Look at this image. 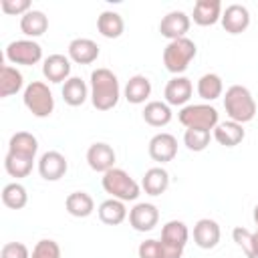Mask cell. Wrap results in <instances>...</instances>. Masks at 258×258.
<instances>
[{"instance_id":"cell-36","label":"cell","mask_w":258,"mask_h":258,"mask_svg":"<svg viewBox=\"0 0 258 258\" xmlns=\"http://www.w3.org/2000/svg\"><path fill=\"white\" fill-rule=\"evenodd\" d=\"M183 143L189 151H204L210 145V131H206V129H185Z\"/></svg>"},{"instance_id":"cell-27","label":"cell","mask_w":258,"mask_h":258,"mask_svg":"<svg viewBox=\"0 0 258 258\" xmlns=\"http://www.w3.org/2000/svg\"><path fill=\"white\" fill-rule=\"evenodd\" d=\"M151 95V83L143 75H133L125 85V99L133 105L145 103V99Z\"/></svg>"},{"instance_id":"cell-40","label":"cell","mask_w":258,"mask_h":258,"mask_svg":"<svg viewBox=\"0 0 258 258\" xmlns=\"http://www.w3.org/2000/svg\"><path fill=\"white\" fill-rule=\"evenodd\" d=\"M254 222H256V226H258V204H256V208H254Z\"/></svg>"},{"instance_id":"cell-24","label":"cell","mask_w":258,"mask_h":258,"mask_svg":"<svg viewBox=\"0 0 258 258\" xmlns=\"http://www.w3.org/2000/svg\"><path fill=\"white\" fill-rule=\"evenodd\" d=\"M64 208L75 218H87L95 210V202L87 191H73L64 200Z\"/></svg>"},{"instance_id":"cell-21","label":"cell","mask_w":258,"mask_h":258,"mask_svg":"<svg viewBox=\"0 0 258 258\" xmlns=\"http://www.w3.org/2000/svg\"><path fill=\"white\" fill-rule=\"evenodd\" d=\"M246 131L236 121H222L214 127V139L224 147H236L244 139Z\"/></svg>"},{"instance_id":"cell-10","label":"cell","mask_w":258,"mask_h":258,"mask_svg":"<svg viewBox=\"0 0 258 258\" xmlns=\"http://www.w3.org/2000/svg\"><path fill=\"white\" fill-rule=\"evenodd\" d=\"M187 30H189V16L183 10H171L159 22V32L161 36L169 38V42L183 38Z\"/></svg>"},{"instance_id":"cell-9","label":"cell","mask_w":258,"mask_h":258,"mask_svg":"<svg viewBox=\"0 0 258 258\" xmlns=\"http://www.w3.org/2000/svg\"><path fill=\"white\" fill-rule=\"evenodd\" d=\"M69 169L67 157L58 151H44L38 159V173L46 181H56L60 179Z\"/></svg>"},{"instance_id":"cell-20","label":"cell","mask_w":258,"mask_h":258,"mask_svg":"<svg viewBox=\"0 0 258 258\" xmlns=\"http://www.w3.org/2000/svg\"><path fill=\"white\" fill-rule=\"evenodd\" d=\"M222 18L220 0H198L194 4V22L200 26H212Z\"/></svg>"},{"instance_id":"cell-38","label":"cell","mask_w":258,"mask_h":258,"mask_svg":"<svg viewBox=\"0 0 258 258\" xmlns=\"http://www.w3.org/2000/svg\"><path fill=\"white\" fill-rule=\"evenodd\" d=\"M0 258H30V252L22 242H8L2 246Z\"/></svg>"},{"instance_id":"cell-23","label":"cell","mask_w":258,"mask_h":258,"mask_svg":"<svg viewBox=\"0 0 258 258\" xmlns=\"http://www.w3.org/2000/svg\"><path fill=\"white\" fill-rule=\"evenodd\" d=\"M99 220L107 226H119L125 218H127V208H125V202L121 200H115V198H109L105 200L101 206H99Z\"/></svg>"},{"instance_id":"cell-31","label":"cell","mask_w":258,"mask_h":258,"mask_svg":"<svg viewBox=\"0 0 258 258\" xmlns=\"http://www.w3.org/2000/svg\"><path fill=\"white\" fill-rule=\"evenodd\" d=\"M22 83H24L22 73L10 64H4L0 71V97L16 95L22 89Z\"/></svg>"},{"instance_id":"cell-18","label":"cell","mask_w":258,"mask_h":258,"mask_svg":"<svg viewBox=\"0 0 258 258\" xmlns=\"http://www.w3.org/2000/svg\"><path fill=\"white\" fill-rule=\"evenodd\" d=\"M38 151V141L28 131H16L8 141V153L24 159H34Z\"/></svg>"},{"instance_id":"cell-33","label":"cell","mask_w":258,"mask_h":258,"mask_svg":"<svg viewBox=\"0 0 258 258\" xmlns=\"http://www.w3.org/2000/svg\"><path fill=\"white\" fill-rule=\"evenodd\" d=\"M28 202V194H26V187L18 181H12V183H6L4 189H2V204L10 210H22Z\"/></svg>"},{"instance_id":"cell-12","label":"cell","mask_w":258,"mask_h":258,"mask_svg":"<svg viewBox=\"0 0 258 258\" xmlns=\"http://www.w3.org/2000/svg\"><path fill=\"white\" fill-rule=\"evenodd\" d=\"M157 220H159V212L153 204H135L131 210H129V224L133 230L137 232H149L157 226Z\"/></svg>"},{"instance_id":"cell-2","label":"cell","mask_w":258,"mask_h":258,"mask_svg":"<svg viewBox=\"0 0 258 258\" xmlns=\"http://www.w3.org/2000/svg\"><path fill=\"white\" fill-rule=\"evenodd\" d=\"M224 109L230 117V121L236 123H248L256 115V101L252 93L242 85H232L224 95Z\"/></svg>"},{"instance_id":"cell-30","label":"cell","mask_w":258,"mask_h":258,"mask_svg":"<svg viewBox=\"0 0 258 258\" xmlns=\"http://www.w3.org/2000/svg\"><path fill=\"white\" fill-rule=\"evenodd\" d=\"M143 119L151 127H165L171 121V109L163 101H149L143 109Z\"/></svg>"},{"instance_id":"cell-29","label":"cell","mask_w":258,"mask_h":258,"mask_svg":"<svg viewBox=\"0 0 258 258\" xmlns=\"http://www.w3.org/2000/svg\"><path fill=\"white\" fill-rule=\"evenodd\" d=\"M187 238H189L187 226H185L183 222H179V220H169V222L161 228V242H165V244H169V246L185 248Z\"/></svg>"},{"instance_id":"cell-4","label":"cell","mask_w":258,"mask_h":258,"mask_svg":"<svg viewBox=\"0 0 258 258\" xmlns=\"http://www.w3.org/2000/svg\"><path fill=\"white\" fill-rule=\"evenodd\" d=\"M196 52H198V48H196L194 40H189L185 36L177 38V40H171L163 48V64H165V69L169 73L179 77V73H183L189 67V62L194 60Z\"/></svg>"},{"instance_id":"cell-17","label":"cell","mask_w":258,"mask_h":258,"mask_svg":"<svg viewBox=\"0 0 258 258\" xmlns=\"http://www.w3.org/2000/svg\"><path fill=\"white\" fill-rule=\"evenodd\" d=\"M99 56V44L91 38H75L69 42V58L77 64H91Z\"/></svg>"},{"instance_id":"cell-19","label":"cell","mask_w":258,"mask_h":258,"mask_svg":"<svg viewBox=\"0 0 258 258\" xmlns=\"http://www.w3.org/2000/svg\"><path fill=\"white\" fill-rule=\"evenodd\" d=\"M139 258H181L183 248L169 246L161 240H145L137 248Z\"/></svg>"},{"instance_id":"cell-37","label":"cell","mask_w":258,"mask_h":258,"mask_svg":"<svg viewBox=\"0 0 258 258\" xmlns=\"http://www.w3.org/2000/svg\"><path fill=\"white\" fill-rule=\"evenodd\" d=\"M30 258H60V246L54 240H38L36 246L32 248Z\"/></svg>"},{"instance_id":"cell-5","label":"cell","mask_w":258,"mask_h":258,"mask_svg":"<svg viewBox=\"0 0 258 258\" xmlns=\"http://www.w3.org/2000/svg\"><path fill=\"white\" fill-rule=\"evenodd\" d=\"M177 119L185 129H206V131H212L220 123L218 109L204 103L181 107V111L177 113Z\"/></svg>"},{"instance_id":"cell-3","label":"cell","mask_w":258,"mask_h":258,"mask_svg":"<svg viewBox=\"0 0 258 258\" xmlns=\"http://www.w3.org/2000/svg\"><path fill=\"white\" fill-rule=\"evenodd\" d=\"M101 185H103V189L111 198L121 200V202H133V200H137L139 198V189H141L139 183L125 169H119V167H113L107 173H103Z\"/></svg>"},{"instance_id":"cell-6","label":"cell","mask_w":258,"mask_h":258,"mask_svg":"<svg viewBox=\"0 0 258 258\" xmlns=\"http://www.w3.org/2000/svg\"><path fill=\"white\" fill-rule=\"evenodd\" d=\"M22 101H24V107L34 117H48L54 111V97L48 85L42 81H32L30 85H26Z\"/></svg>"},{"instance_id":"cell-32","label":"cell","mask_w":258,"mask_h":258,"mask_svg":"<svg viewBox=\"0 0 258 258\" xmlns=\"http://www.w3.org/2000/svg\"><path fill=\"white\" fill-rule=\"evenodd\" d=\"M224 91V83L220 79V75L216 73H206L200 77L198 81V95L204 99V101H214L222 95Z\"/></svg>"},{"instance_id":"cell-39","label":"cell","mask_w":258,"mask_h":258,"mask_svg":"<svg viewBox=\"0 0 258 258\" xmlns=\"http://www.w3.org/2000/svg\"><path fill=\"white\" fill-rule=\"evenodd\" d=\"M0 8L4 14H10V16L22 14L24 16L30 10V2L28 0H0Z\"/></svg>"},{"instance_id":"cell-14","label":"cell","mask_w":258,"mask_h":258,"mask_svg":"<svg viewBox=\"0 0 258 258\" xmlns=\"http://www.w3.org/2000/svg\"><path fill=\"white\" fill-rule=\"evenodd\" d=\"M191 91H194V85L187 77H173L167 81L165 85V91H163V97H165V103L167 105H173V107H179L189 101L191 97Z\"/></svg>"},{"instance_id":"cell-8","label":"cell","mask_w":258,"mask_h":258,"mask_svg":"<svg viewBox=\"0 0 258 258\" xmlns=\"http://www.w3.org/2000/svg\"><path fill=\"white\" fill-rule=\"evenodd\" d=\"M115 149L109 145V143H93L89 149H87V163L93 171H99V173H107L109 169L115 167Z\"/></svg>"},{"instance_id":"cell-26","label":"cell","mask_w":258,"mask_h":258,"mask_svg":"<svg viewBox=\"0 0 258 258\" xmlns=\"http://www.w3.org/2000/svg\"><path fill=\"white\" fill-rule=\"evenodd\" d=\"M46 28H48V18L42 10H28L20 18V30L30 38H36V36L44 34Z\"/></svg>"},{"instance_id":"cell-35","label":"cell","mask_w":258,"mask_h":258,"mask_svg":"<svg viewBox=\"0 0 258 258\" xmlns=\"http://www.w3.org/2000/svg\"><path fill=\"white\" fill-rule=\"evenodd\" d=\"M32 163H34V159L16 157L12 153H6V157H4V169L12 177H26L32 171Z\"/></svg>"},{"instance_id":"cell-16","label":"cell","mask_w":258,"mask_h":258,"mask_svg":"<svg viewBox=\"0 0 258 258\" xmlns=\"http://www.w3.org/2000/svg\"><path fill=\"white\" fill-rule=\"evenodd\" d=\"M194 242L204 250L214 248L220 242V226H218V222L210 220V218L198 220L196 226H194Z\"/></svg>"},{"instance_id":"cell-13","label":"cell","mask_w":258,"mask_h":258,"mask_svg":"<svg viewBox=\"0 0 258 258\" xmlns=\"http://www.w3.org/2000/svg\"><path fill=\"white\" fill-rule=\"evenodd\" d=\"M222 26L230 34H240L250 26V12L242 4H230L222 10Z\"/></svg>"},{"instance_id":"cell-25","label":"cell","mask_w":258,"mask_h":258,"mask_svg":"<svg viewBox=\"0 0 258 258\" xmlns=\"http://www.w3.org/2000/svg\"><path fill=\"white\" fill-rule=\"evenodd\" d=\"M97 28L105 38H119L123 34V30H125V22H123L119 12L105 10L97 18Z\"/></svg>"},{"instance_id":"cell-7","label":"cell","mask_w":258,"mask_h":258,"mask_svg":"<svg viewBox=\"0 0 258 258\" xmlns=\"http://www.w3.org/2000/svg\"><path fill=\"white\" fill-rule=\"evenodd\" d=\"M6 58L12 64H24V67H32L42 58V46L36 40L30 38H22V40H12L6 46Z\"/></svg>"},{"instance_id":"cell-15","label":"cell","mask_w":258,"mask_h":258,"mask_svg":"<svg viewBox=\"0 0 258 258\" xmlns=\"http://www.w3.org/2000/svg\"><path fill=\"white\" fill-rule=\"evenodd\" d=\"M42 75L50 83H62L71 77V58L64 54H48L42 62Z\"/></svg>"},{"instance_id":"cell-34","label":"cell","mask_w":258,"mask_h":258,"mask_svg":"<svg viewBox=\"0 0 258 258\" xmlns=\"http://www.w3.org/2000/svg\"><path fill=\"white\" fill-rule=\"evenodd\" d=\"M232 238L248 258H258V230L250 232V230L238 226L232 230Z\"/></svg>"},{"instance_id":"cell-11","label":"cell","mask_w":258,"mask_h":258,"mask_svg":"<svg viewBox=\"0 0 258 258\" xmlns=\"http://www.w3.org/2000/svg\"><path fill=\"white\" fill-rule=\"evenodd\" d=\"M147 151H149L153 161L167 163L177 155V139L171 133H157L149 139Z\"/></svg>"},{"instance_id":"cell-1","label":"cell","mask_w":258,"mask_h":258,"mask_svg":"<svg viewBox=\"0 0 258 258\" xmlns=\"http://www.w3.org/2000/svg\"><path fill=\"white\" fill-rule=\"evenodd\" d=\"M121 95L119 79L109 69H95L91 73V103L97 111H109L117 105Z\"/></svg>"},{"instance_id":"cell-22","label":"cell","mask_w":258,"mask_h":258,"mask_svg":"<svg viewBox=\"0 0 258 258\" xmlns=\"http://www.w3.org/2000/svg\"><path fill=\"white\" fill-rule=\"evenodd\" d=\"M141 187L149 196H161L169 187V173L163 167H149L141 179Z\"/></svg>"},{"instance_id":"cell-28","label":"cell","mask_w":258,"mask_h":258,"mask_svg":"<svg viewBox=\"0 0 258 258\" xmlns=\"http://www.w3.org/2000/svg\"><path fill=\"white\" fill-rule=\"evenodd\" d=\"M89 97V89L85 85V81L81 77H71L69 81H64L62 85V99L67 105L71 107H79L87 101Z\"/></svg>"}]
</instances>
